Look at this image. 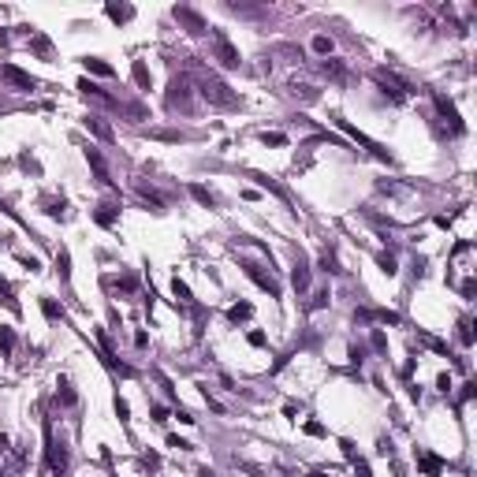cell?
I'll return each instance as SVG.
<instances>
[{
    "instance_id": "obj_8",
    "label": "cell",
    "mask_w": 477,
    "mask_h": 477,
    "mask_svg": "<svg viewBox=\"0 0 477 477\" xmlns=\"http://www.w3.org/2000/svg\"><path fill=\"white\" fill-rule=\"evenodd\" d=\"M243 269H246V276H250V280H254V283H257L261 291H269L272 299H280V283H276L272 276H265L261 269H257V265H243Z\"/></svg>"
},
{
    "instance_id": "obj_25",
    "label": "cell",
    "mask_w": 477,
    "mask_h": 477,
    "mask_svg": "<svg viewBox=\"0 0 477 477\" xmlns=\"http://www.w3.org/2000/svg\"><path fill=\"white\" fill-rule=\"evenodd\" d=\"M171 294H175V299L183 302V306H190V302H194V299H190V287H187L183 280H179V276H175V280H171Z\"/></svg>"
},
{
    "instance_id": "obj_31",
    "label": "cell",
    "mask_w": 477,
    "mask_h": 477,
    "mask_svg": "<svg viewBox=\"0 0 477 477\" xmlns=\"http://www.w3.org/2000/svg\"><path fill=\"white\" fill-rule=\"evenodd\" d=\"M377 265H380V272L395 276V254H380V257H377Z\"/></svg>"
},
{
    "instance_id": "obj_6",
    "label": "cell",
    "mask_w": 477,
    "mask_h": 477,
    "mask_svg": "<svg viewBox=\"0 0 477 477\" xmlns=\"http://www.w3.org/2000/svg\"><path fill=\"white\" fill-rule=\"evenodd\" d=\"M171 15H175L179 23L187 26V34H194V37H198V34H209V23H205V19L198 15V12H190V8H183V4H179Z\"/></svg>"
},
{
    "instance_id": "obj_40",
    "label": "cell",
    "mask_w": 477,
    "mask_h": 477,
    "mask_svg": "<svg viewBox=\"0 0 477 477\" xmlns=\"http://www.w3.org/2000/svg\"><path fill=\"white\" fill-rule=\"evenodd\" d=\"M436 388H440V392L447 395V392H451V377H447V373H440V377H436Z\"/></svg>"
},
{
    "instance_id": "obj_34",
    "label": "cell",
    "mask_w": 477,
    "mask_h": 477,
    "mask_svg": "<svg viewBox=\"0 0 477 477\" xmlns=\"http://www.w3.org/2000/svg\"><path fill=\"white\" fill-rule=\"evenodd\" d=\"M321 269H324V272H332V276H336V272H339V261H336V257H332L328 250H324V254H321Z\"/></svg>"
},
{
    "instance_id": "obj_32",
    "label": "cell",
    "mask_w": 477,
    "mask_h": 477,
    "mask_svg": "<svg viewBox=\"0 0 477 477\" xmlns=\"http://www.w3.org/2000/svg\"><path fill=\"white\" fill-rule=\"evenodd\" d=\"M313 52L328 56V52H332V37H324V34H317V37H313Z\"/></svg>"
},
{
    "instance_id": "obj_18",
    "label": "cell",
    "mask_w": 477,
    "mask_h": 477,
    "mask_svg": "<svg viewBox=\"0 0 477 477\" xmlns=\"http://www.w3.org/2000/svg\"><path fill=\"white\" fill-rule=\"evenodd\" d=\"M104 12H108L112 23H127V19H135V8H127V4H108Z\"/></svg>"
},
{
    "instance_id": "obj_33",
    "label": "cell",
    "mask_w": 477,
    "mask_h": 477,
    "mask_svg": "<svg viewBox=\"0 0 477 477\" xmlns=\"http://www.w3.org/2000/svg\"><path fill=\"white\" fill-rule=\"evenodd\" d=\"M261 142H265V146H287V138H283L280 131H265V135H261Z\"/></svg>"
},
{
    "instance_id": "obj_5",
    "label": "cell",
    "mask_w": 477,
    "mask_h": 477,
    "mask_svg": "<svg viewBox=\"0 0 477 477\" xmlns=\"http://www.w3.org/2000/svg\"><path fill=\"white\" fill-rule=\"evenodd\" d=\"M0 79H4L8 86H15V90H37V79L34 75H26L23 68H15V64H0Z\"/></svg>"
},
{
    "instance_id": "obj_26",
    "label": "cell",
    "mask_w": 477,
    "mask_h": 477,
    "mask_svg": "<svg viewBox=\"0 0 477 477\" xmlns=\"http://www.w3.org/2000/svg\"><path fill=\"white\" fill-rule=\"evenodd\" d=\"M131 75H135V82L142 86V90H149V71H146V64L135 60V68H131Z\"/></svg>"
},
{
    "instance_id": "obj_24",
    "label": "cell",
    "mask_w": 477,
    "mask_h": 477,
    "mask_svg": "<svg viewBox=\"0 0 477 477\" xmlns=\"http://www.w3.org/2000/svg\"><path fill=\"white\" fill-rule=\"evenodd\" d=\"M56 388H60V392H56V395H60V403H64V406H71V403H75V388H71V380H68V377H60V380H56Z\"/></svg>"
},
{
    "instance_id": "obj_2",
    "label": "cell",
    "mask_w": 477,
    "mask_h": 477,
    "mask_svg": "<svg viewBox=\"0 0 477 477\" xmlns=\"http://www.w3.org/2000/svg\"><path fill=\"white\" fill-rule=\"evenodd\" d=\"M373 82H377V86H380V90H384L392 101H406L410 93H414V86H410L406 79H399L392 68H377V71H373Z\"/></svg>"
},
{
    "instance_id": "obj_22",
    "label": "cell",
    "mask_w": 477,
    "mask_h": 477,
    "mask_svg": "<svg viewBox=\"0 0 477 477\" xmlns=\"http://www.w3.org/2000/svg\"><path fill=\"white\" fill-rule=\"evenodd\" d=\"M12 350H15V332L8 328V324H0V354L12 358Z\"/></svg>"
},
{
    "instance_id": "obj_28",
    "label": "cell",
    "mask_w": 477,
    "mask_h": 477,
    "mask_svg": "<svg viewBox=\"0 0 477 477\" xmlns=\"http://www.w3.org/2000/svg\"><path fill=\"white\" fill-rule=\"evenodd\" d=\"M149 138H157V142H183V135L179 131H146Z\"/></svg>"
},
{
    "instance_id": "obj_41",
    "label": "cell",
    "mask_w": 477,
    "mask_h": 477,
    "mask_svg": "<svg viewBox=\"0 0 477 477\" xmlns=\"http://www.w3.org/2000/svg\"><path fill=\"white\" fill-rule=\"evenodd\" d=\"M168 447H175V451H190V444L179 440V436H168Z\"/></svg>"
},
{
    "instance_id": "obj_7",
    "label": "cell",
    "mask_w": 477,
    "mask_h": 477,
    "mask_svg": "<svg viewBox=\"0 0 477 477\" xmlns=\"http://www.w3.org/2000/svg\"><path fill=\"white\" fill-rule=\"evenodd\" d=\"M336 123H339V127L347 131V135L354 138V142H358V146H366V149H369V153H373V157H380V160H392V157H388V149H380V146H377L373 138H366V135H362V131H354V127H350L347 120H336Z\"/></svg>"
},
{
    "instance_id": "obj_23",
    "label": "cell",
    "mask_w": 477,
    "mask_h": 477,
    "mask_svg": "<svg viewBox=\"0 0 477 477\" xmlns=\"http://www.w3.org/2000/svg\"><path fill=\"white\" fill-rule=\"evenodd\" d=\"M56 272H60V280H71V254L68 250H56Z\"/></svg>"
},
{
    "instance_id": "obj_45",
    "label": "cell",
    "mask_w": 477,
    "mask_h": 477,
    "mask_svg": "<svg viewBox=\"0 0 477 477\" xmlns=\"http://www.w3.org/2000/svg\"><path fill=\"white\" fill-rule=\"evenodd\" d=\"M373 347H377V350H384V347H388V339H384V332H373Z\"/></svg>"
},
{
    "instance_id": "obj_39",
    "label": "cell",
    "mask_w": 477,
    "mask_h": 477,
    "mask_svg": "<svg viewBox=\"0 0 477 477\" xmlns=\"http://www.w3.org/2000/svg\"><path fill=\"white\" fill-rule=\"evenodd\" d=\"M302 429H306L310 436H324V425H321V422H306V425H302Z\"/></svg>"
},
{
    "instance_id": "obj_44",
    "label": "cell",
    "mask_w": 477,
    "mask_h": 477,
    "mask_svg": "<svg viewBox=\"0 0 477 477\" xmlns=\"http://www.w3.org/2000/svg\"><path fill=\"white\" fill-rule=\"evenodd\" d=\"M246 339H250L254 347H265V332H257V328H254V332H250V336H246Z\"/></svg>"
},
{
    "instance_id": "obj_12",
    "label": "cell",
    "mask_w": 477,
    "mask_h": 477,
    "mask_svg": "<svg viewBox=\"0 0 477 477\" xmlns=\"http://www.w3.org/2000/svg\"><path fill=\"white\" fill-rule=\"evenodd\" d=\"M291 283H294V291H306V287H310V265H306V261H302V257H299V261H294V272H291Z\"/></svg>"
},
{
    "instance_id": "obj_30",
    "label": "cell",
    "mask_w": 477,
    "mask_h": 477,
    "mask_svg": "<svg viewBox=\"0 0 477 477\" xmlns=\"http://www.w3.org/2000/svg\"><path fill=\"white\" fill-rule=\"evenodd\" d=\"M41 310H45V317H49V321H60V317H64V310L56 306L52 299H41Z\"/></svg>"
},
{
    "instance_id": "obj_47",
    "label": "cell",
    "mask_w": 477,
    "mask_h": 477,
    "mask_svg": "<svg viewBox=\"0 0 477 477\" xmlns=\"http://www.w3.org/2000/svg\"><path fill=\"white\" fill-rule=\"evenodd\" d=\"M0 108H4V104H0Z\"/></svg>"
},
{
    "instance_id": "obj_21",
    "label": "cell",
    "mask_w": 477,
    "mask_h": 477,
    "mask_svg": "<svg viewBox=\"0 0 477 477\" xmlns=\"http://www.w3.org/2000/svg\"><path fill=\"white\" fill-rule=\"evenodd\" d=\"M254 317V306H250V302H239V306H231V310H227V321H231V324H239V321H250Z\"/></svg>"
},
{
    "instance_id": "obj_46",
    "label": "cell",
    "mask_w": 477,
    "mask_h": 477,
    "mask_svg": "<svg viewBox=\"0 0 477 477\" xmlns=\"http://www.w3.org/2000/svg\"><path fill=\"white\" fill-rule=\"evenodd\" d=\"M198 477H216V473L209 470V466H202V470H198Z\"/></svg>"
},
{
    "instance_id": "obj_10",
    "label": "cell",
    "mask_w": 477,
    "mask_h": 477,
    "mask_svg": "<svg viewBox=\"0 0 477 477\" xmlns=\"http://www.w3.org/2000/svg\"><path fill=\"white\" fill-rule=\"evenodd\" d=\"M436 108H440V116L451 123V131L455 135H462V120H459V112H455V104L447 101V97H436Z\"/></svg>"
},
{
    "instance_id": "obj_38",
    "label": "cell",
    "mask_w": 477,
    "mask_h": 477,
    "mask_svg": "<svg viewBox=\"0 0 477 477\" xmlns=\"http://www.w3.org/2000/svg\"><path fill=\"white\" fill-rule=\"evenodd\" d=\"M324 306H328V291H317L313 302H310V310H324Z\"/></svg>"
},
{
    "instance_id": "obj_19",
    "label": "cell",
    "mask_w": 477,
    "mask_h": 477,
    "mask_svg": "<svg viewBox=\"0 0 477 477\" xmlns=\"http://www.w3.org/2000/svg\"><path fill=\"white\" fill-rule=\"evenodd\" d=\"M82 68H86V71H93V75H101V79H108V75H112V68L101 60V56H86Z\"/></svg>"
},
{
    "instance_id": "obj_15",
    "label": "cell",
    "mask_w": 477,
    "mask_h": 477,
    "mask_svg": "<svg viewBox=\"0 0 477 477\" xmlns=\"http://www.w3.org/2000/svg\"><path fill=\"white\" fill-rule=\"evenodd\" d=\"M187 190H190V198H194V202H198V205H205V209H216V198H213V194H209V190H205L202 183H190Z\"/></svg>"
},
{
    "instance_id": "obj_14",
    "label": "cell",
    "mask_w": 477,
    "mask_h": 477,
    "mask_svg": "<svg viewBox=\"0 0 477 477\" xmlns=\"http://www.w3.org/2000/svg\"><path fill=\"white\" fill-rule=\"evenodd\" d=\"M418 343H425V347H429V350H436V354H447V343H444V339H436L433 332H425V328H418ZM447 358H451V354H447Z\"/></svg>"
},
{
    "instance_id": "obj_17",
    "label": "cell",
    "mask_w": 477,
    "mask_h": 477,
    "mask_svg": "<svg viewBox=\"0 0 477 477\" xmlns=\"http://www.w3.org/2000/svg\"><path fill=\"white\" fill-rule=\"evenodd\" d=\"M86 160H90V168L97 171V179H101V183H112V179H108V168H104V160H101V153H97V149H86Z\"/></svg>"
},
{
    "instance_id": "obj_1",
    "label": "cell",
    "mask_w": 477,
    "mask_h": 477,
    "mask_svg": "<svg viewBox=\"0 0 477 477\" xmlns=\"http://www.w3.org/2000/svg\"><path fill=\"white\" fill-rule=\"evenodd\" d=\"M202 97L209 104H220V108H235L239 104V93H231V86L220 82L213 71H202Z\"/></svg>"
},
{
    "instance_id": "obj_36",
    "label": "cell",
    "mask_w": 477,
    "mask_h": 477,
    "mask_svg": "<svg viewBox=\"0 0 477 477\" xmlns=\"http://www.w3.org/2000/svg\"><path fill=\"white\" fill-rule=\"evenodd\" d=\"M350 466H354V473H358V477H373V473H369V462L362 459V455H354V459H350Z\"/></svg>"
},
{
    "instance_id": "obj_20",
    "label": "cell",
    "mask_w": 477,
    "mask_h": 477,
    "mask_svg": "<svg viewBox=\"0 0 477 477\" xmlns=\"http://www.w3.org/2000/svg\"><path fill=\"white\" fill-rule=\"evenodd\" d=\"M30 49L41 56V60H52V45H49V37H45V34H34L30 37Z\"/></svg>"
},
{
    "instance_id": "obj_27",
    "label": "cell",
    "mask_w": 477,
    "mask_h": 477,
    "mask_svg": "<svg viewBox=\"0 0 477 477\" xmlns=\"http://www.w3.org/2000/svg\"><path fill=\"white\" fill-rule=\"evenodd\" d=\"M459 339H462V347H470V343H473V324H470V317L459 321Z\"/></svg>"
},
{
    "instance_id": "obj_42",
    "label": "cell",
    "mask_w": 477,
    "mask_h": 477,
    "mask_svg": "<svg viewBox=\"0 0 477 477\" xmlns=\"http://www.w3.org/2000/svg\"><path fill=\"white\" fill-rule=\"evenodd\" d=\"M19 261H23V265H26L30 272H37V269H41V265H37V257H26V254H19Z\"/></svg>"
},
{
    "instance_id": "obj_3",
    "label": "cell",
    "mask_w": 477,
    "mask_h": 477,
    "mask_svg": "<svg viewBox=\"0 0 477 477\" xmlns=\"http://www.w3.org/2000/svg\"><path fill=\"white\" fill-rule=\"evenodd\" d=\"M213 56L220 60V68H227V71H235L239 64H243V56H239V49L227 41L224 30H213Z\"/></svg>"
},
{
    "instance_id": "obj_35",
    "label": "cell",
    "mask_w": 477,
    "mask_h": 477,
    "mask_svg": "<svg viewBox=\"0 0 477 477\" xmlns=\"http://www.w3.org/2000/svg\"><path fill=\"white\" fill-rule=\"evenodd\" d=\"M45 213L49 216H64V198L56 202V198H45Z\"/></svg>"
},
{
    "instance_id": "obj_16",
    "label": "cell",
    "mask_w": 477,
    "mask_h": 477,
    "mask_svg": "<svg viewBox=\"0 0 477 477\" xmlns=\"http://www.w3.org/2000/svg\"><path fill=\"white\" fill-rule=\"evenodd\" d=\"M116 216H120V209H112V205H97V209H93V220H97L101 227H112V224H116Z\"/></svg>"
},
{
    "instance_id": "obj_11",
    "label": "cell",
    "mask_w": 477,
    "mask_h": 477,
    "mask_svg": "<svg viewBox=\"0 0 477 477\" xmlns=\"http://www.w3.org/2000/svg\"><path fill=\"white\" fill-rule=\"evenodd\" d=\"M86 131H90V135H97L101 142H112V138H116V135H112V127H108L101 116H86Z\"/></svg>"
},
{
    "instance_id": "obj_9",
    "label": "cell",
    "mask_w": 477,
    "mask_h": 477,
    "mask_svg": "<svg viewBox=\"0 0 477 477\" xmlns=\"http://www.w3.org/2000/svg\"><path fill=\"white\" fill-rule=\"evenodd\" d=\"M418 470H422L425 477H440L444 473V459H436L433 451H425V447H422V451H418Z\"/></svg>"
},
{
    "instance_id": "obj_13",
    "label": "cell",
    "mask_w": 477,
    "mask_h": 477,
    "mask_svg": "<svg viewBox=\"0 0 477 477\" xmlns=\"http://www.w3.org/2000/svg\"><path fill=\"white\" fill-rule=\"evenodd\" d=\"M321 75H324V79H332V82H347V68H343L339 60H324L321 64Z\"/></svg>"
},
{
    "instance_id": "obj_4",
    "label": "cell",
    "mask_w": 477,
    "mask_h": 477,
    "mask_svg": "<svg viewBox=\"0 0 477 477\" xmlns=\"http://www.w3.org/2000/svg\"><path fill=\"white\" fill-rule=\"evenodd\" d=\"M168 108L171 112H187L190 108V79H187V75H175V79H171V86H168Z\"/></svg>"
},
{
    "instance_id": "obj_37",
    "label": "cell",
    "mask_w": 477,
    "mask_h": 477,
    "mask_svg": "<svg viewBox=\"0 0 477 477\" xmlns=\"http://www.w3.org/2000/svg\"><path fill=\"white\" fill-rule=\"evenodd\" d=\"M116 414H120V422H123V425L131 422V406H127V399H120V395H116Z\"/></svg>"
},
{
    "instance_id": "obj_43",
    "label": "cell",
    "mask_w": 477,
    "mask_h": 477,
    "mask_svg": "<svg viewBox=\"0 0 477 477\" xmlns=\"http://www.w3.org/2000/svg\"><path fill=\"white\" fill-rule=\"evenodd\" d=\"M149 414H153V422H168V410L164 406H149Z\"/></svg>"
},
{
    "instance_id": "obj_29",
    "label": "cell",
    "mask_w": 477,
    "mask_h": 477,
    "mask_svg": "<svg viewBox=\"0 0 477 477\" xmlns=\"http://www.w3.org/2000/svg\"><path fill=\"white\" fill-rule=\"evenodd\" d=\"M138 194H142V198H146V202H149V205H153V209H157V213H160V209H164V202H160V198H157V194H153V190H149L146 183H138Z\"/></svg>"
}]
</instances>
